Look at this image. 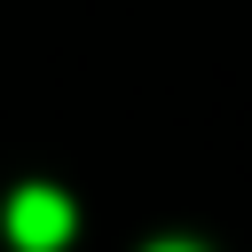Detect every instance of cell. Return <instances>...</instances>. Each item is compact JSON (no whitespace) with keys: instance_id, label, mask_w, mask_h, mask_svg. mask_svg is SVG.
<instances>
[{"instance_id":"obj_1","label":"cell","mask_w":252,"mask_h":252,"mask_svg":"<svg viewBox=\"0 0 252 252\" xmlns=\"http://www.w3.org/2000/svg\"><path fill=\"white\" fill-rule=\"evenodd\" d=\"M8 236H16L24 252H55V244L71 236V197H63V189H16Z\"/></svg>"},{"instance_id":"obj_2","label":"cell","mask_w":252,"mask_h":252,"mask_svg":"<svg viewBox=\"0 0 252 252\" xmlns=\"http://www.w3.org/2000/svg\"><path fill=\"white\" fill-rule=\"evenodd\" d=\"M150 252H197V244H150Z\"/></svg>"}]
</instances>
